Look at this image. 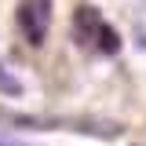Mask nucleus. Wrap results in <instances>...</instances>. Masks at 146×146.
<instances>
[{"label": "nucleus", "instance_id": "obj_1", "mask_svg": "<svg viewBox=\"0 0 146 146\" xmlns=\"http://www.w3.org/2000/svg\"><path fill=\"white\" fill-rule=\"evenodd\" d=\"M73 33H77V40H80L84 48H91V51H99V55H117V51H121L117 29H113L95 7H80V11H77Z\"/></svg>", "mask_w": 146, "mask_h": 146}, {"label": "nucleus", "instance_id": "obj_2", "mask_svg": "<svg viewBox=\"0 0 146 146\" xmlns=\"http://www.w3.org/2000/svg\"><path fill=\"white\" fill-rule=\"evenodd\" d=\"M15 26L26 36V44H44L48 26H51V0H18Z\"/></svg>", "mask_w": 146, "mask_h": 146}, {"label": "nucleus", "instance_id": "obj_3", "mask_svg": "<svg viewBox=\"0 0 146 146\" xmlns=\"http://www.w3.org/2000/svg\"><path fill=\"white\" fill-rule=\"evenodd\" d=\"M0 95H7V99L22 95V80H18V73H11L4 62H0Z\"/></svg>", "mask_w": 146, "mask_h": 146}, {"label": "nucleus", "instance_id": "obj_4", "mask_svg": "<svg viewBox=\"0 0 146 146\" xmlns=\"http://www.w3.org/2000/svg\"><path fill=\"white\" fill-rule=\"evenodd\" d=\"M0 146H29V143H18V139H11V135H0Z\"/></svg>", "mask_w": 146, "mask_h": 146}]
</instances>
